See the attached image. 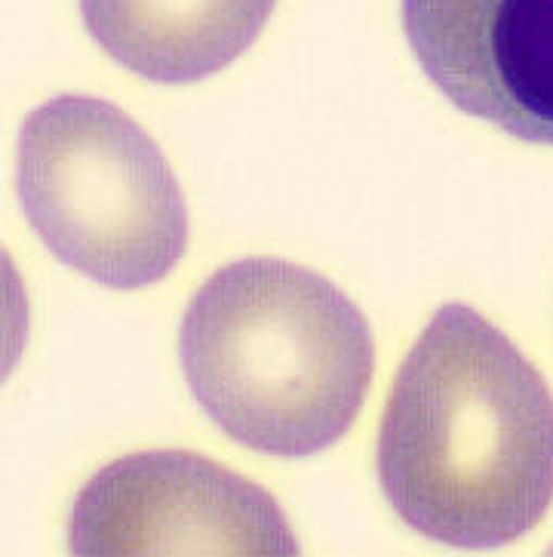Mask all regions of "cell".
Listing matches in <instances>:
<instances>
[{
	"instance_id": "7a4b0ae2",
	"label": "cell",
	"mask_w": 553,
	"mask_h": 557,
	"mask_svg": "<svg viewBox=\"0 0 553 557\" xmlns=\"http://www.w3.org/2000/svg\"><path fill=\"white\" fill-rule=\"evenodd\" d=\"M181 370L215 425L271 456H311L351 429L373 382L360 308L314 271L240 259L197 289L179 333Z\"/></svg>"
},
{
	"instance_id": "5b68a950",
	"label": "cell",
	"mask_w": 553,
	"mask_h": 557,
	"mask_svg": "<svg viewBox=\"0 0 553 557\" xmlns=\"http://www.w3.org/2000/svg\"><path fill=\"white\" fill-rule=\"evenodd\" d=\"M403 32L452 106L553 145V0H403Z\"/></svg>"
},
{
	"instance_id": "8992f818",
	"label": "cell",
	"mask_w": 553,
	"mask_h": 557,
	"mask_svg": "<svg viewBox=\"0 0 553 557\" xmlns=\"http://www.w3.org/2000/svg\"><path fill=\"white\" fill-rule=\"evenodd\" d=\"M274 0H80L92 40L154 84H191L247 53Z\"/></svg>"
},
{
	"instance_id": "6da1fadb",
	"label": "cell",
	"mask_w": 553,
	"mask_h": 557,
	"mask_svg": "<svg viewBox=\"0 0 553 557\" xmlns=\"http://www.w3.org/2000/svg\"><path fill=\"white\" fill-rule=\"evenodd\" d=\"M393 511L452 548H501L553 503V395L474 308L443 306L393 379L378 432Z\"/></svg>"
},
{
	"instance_id": "3957f363",
	"label": "cell",
	"mask_w": 553,
	"mask_h": 557,
	"mask_svg": "<svg viewBox=\"0 0 553 557\" xmlns=\"http://www.w3.org/2000/svg\"><path fill=\"white\" fill-rule=\"evenodd\" d=\"M18 200L55 259L114 289L166 277L188 244L169 163L129 114L59 96L18 133Z\"/></svg>"
},
{
	"instance_id": "277c9868",
	"label": "cell",
	"mask_w": 553,
	"mask_h": 557,
	"mask_svg": "<svg viewBox=\"0 0 553 557\" xmlns=\"http://www.w3.org/2000/svg\"><path fill=\"white\" fill-rule=\"evenodd\" d=\"M74 555H299L265 490L194 453L154 449L102 468L77 496Z\"/></svg>"
}]
</instances>
